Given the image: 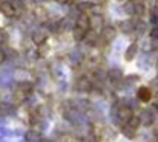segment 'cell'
Listing matches in <instances>:
<instances>
[{"instance_id": "1", "label": "cell", "mask_w": 158, "mask_h": 142, "mask_svg": "<svg viewBox=\"0 0 158 142\" xmlns=\"http://www.w3.org/2000/svg\"><path fill=\"white\" fill-rule=\"evenodd\" d=\"M0 11H2V14L6 15V17H14V15L17 14V9H15V6H14L11 2H2V3H0Z\"/></svg>"}, {"instance_id": "2", "label": "cell", "mask_w": 158, "mask_h": 142, "mask_svg": "<svg viewBox=\"0 0 158 142\" xmlns=\"http://www.w3.org/2000/svg\"><path fill=\"white\" fill-rule=\"evenodd\" d=\"M77 28H80V29H83L85 32H88L89 29H91V20H89V17L83 12V14H80L78 15V18H77V25H75Z\"/></svg>"}, {"instance_id": "3", "label": "cell", "mask_w": 158, "mask_h": 142, "mask_svg": "<svg viewBox=\"0 0 158 142\" xmlns=\"http://www.w3.org/2000/svg\"><path fill=\"white\" fill-rule=\"evenodd\" d=\"M134 115H132V108L131 107H121L120 110H118V118H120V121H123L124 124H127L129 122V119L132 118Z\"/></svg>"}, {"instance_id": "4", "label": "cell", "mask_w": 158, "mask_h": 142, "mask_svg": "<svg viewBox=\"0 0 158 142\" xmlns=\"http://www.w3.org/2000/svg\"><path fill=\"white\" fill-rule=\"evenodd\" d=\"M137 96H138L140 101L148 102V101H151V98H152V92H151L149 87H140L138 92H137Z\"/></svg>"}, {"instance_id": "5", "label": "cell", "mask_w": 158, "mask_h": 142, "mask_svg": "<svg viewBox=\"0 0 158 142\" xmlns=\"http://www.w3.org/2000/svg\"><path fill=\"white\" fill-rule=\"evenodd\" d=\"M115 35H117L115 28H112V26H106L105 29H103V38H105L106 41L114 40V38H115Z\"/></svg>"}, {"instance_id": "6", "label": "cell", "mask_w": 158, "mask_h": 142, "mask_svg": "<svg viewBox=\"0 0 158 142\" xmlns=\"http://www.w3.org/2000/svg\"><path fill=\"white\" fill-rule=\"evenodd\" d=\"M137 50H138V46H137L135 43H132L131 46L127 47V50H126V53H124V58H126L127 61L134 60V58H135V55H137Z\"/></svg>"}, {"instance_id": "7", "label": "cell", "mask_w": 158, "mask_h": 142, "mask_svg": "<svg viewBox=\"0 0 158 142\" xmlns=\"http://www.w3.org/2000/svg\"><path fill=\"white\" fill-rule=\"evenodd\" d=\"M32 41H34L35 45H39V46H40V45H43V43L46 41V35H45L43 32L37 31V32L32 35Z\"/></svg>"}, {"instance_id": "8", "label": "cell", "mask_w": 158, "mask_h": 142, "mask_svg": "<svg viewBox=\"0 0 158 142\" xmlns=\"http://www.w3.org/2000/svg\"><path fill=\"white\" fill-rule=\"evenodd\" d=\"M25 139H26V142H42V136L37 132H28Z\"/></svg>"}, {"instance_id": "9", "label": "cell", "mask_w": 158, "mask_h": 142, "mask_svg": "<svg viewBox=\"0 0 158 142\" xmlns=\"http://www.w3.org/2000/svg\"><path fill=\"white\" fill-rule=\"evenodd\" d=\"M144 9H146V8H144V5H143L141 2H135V3H134V12H132V14H135V15L140 17V15L144 14Z\"/></svg>"}, {"instance_id": "10", "label": "cell", "mask_w": 158, "mask_h": 142, "mask_svg": "<svg viewBox=\"0 0 158 142\" xmlns=\"http://www.w3.org/2000/svg\"><path fill=\"white\" fill-rule=\"evenodd\" d=\"M91 20V26H94V28H102L103 26V17L102 15H94L92 18H89Z\"/></svg>"}, {"instance_id": "11", "label": "cell", "mask_w": 158, "mask_h": 142, "mask_svg": "<svg viewBox=\"0 0 158 142\" xmlns=\"http://www.w3.org/2000/svg\"><path fill=\"white\" fill-rule=\"evenodd\" d=\"M17 89H20L22 92H25L26 95H29L31 92H32V84H31L29 81H25V83H20Z\"/></svg>"}, {"instance_id": "12", "label": "cell", "mask_w": 158, "mask_h": 142, "mask_svg": "<svg viewBox=\"0 0 158 142\" xmlns=\"http://www.w3.org/2000/svg\"><path fill=\"white\" fill-rule=\"evenodd\" d=\"M25 99H26V93H25V92H22L20 89H17V90L14 92V102H15V104L23 102Z\"/></svg>"}, {"instance_id": "13", "label": "cell", "mask_w": 158, "mask_h": 142, "mask_svg": "<svg viewBox=\"0 0 158 142\" xmlns=\"http://www.w3.org/2000/svg\"><path fill=\"white\" fill-rule=\"evenodd\" d=\"M135 128H132L131 125H127V124H124L123 125V135L126 136V138H134L135 136Z\"/></svg>"}, {"instance_id": "14", "label": "cell", "mask_w": 158, "mask_h": 142, "mask_svg": "<svg viewBox=\"0 0 158 142\" xmlns=\"http://www.w3.org/2000/svg\"><path fill=\"white\" fill-rule=\"evenodd\" d=\"M78 89H81V90H89L91 89V83H89V80L88 78H81V80H78Z\"/></svg>"}, {"instance_id": "15", "label": "cell", "mask_w": 158, "mask_h": 142, "mask_svg": "<svg viewBox=\"0 0 158 142\" xmlns=\"http://www.w3.org/2000/svg\"><path fill=\"white\" fill-rule=\"evenodd\" d=\"M140 119V122H143V124H151L152 122V115H151V112H143V115L138 118Z\"/></svg>"}, {"instance_id": "16", "label": "cell", "mask_w": 158, "mask_h": 142, "mask_svg": "<svg viewBox=\"0 0 158 142\" xmlns=\"http://www.w3.org/2000/svg\"><path fill=\"white\" fill-rule=\"evenodd\" d=\"M85 35H86V32L83 31V29H80V28H74V37H75V40H83L85 38Z\"/></svg>"}, {"instance_id": "17", "label": "cell", "mask_w": 158, "mask_h": 142, "mask_svg": "<svg viewBox=\"0 0 158 142\" xmlns=\"http://www.w3.org/2000/svg\"><path fill=\"white\" fill-rule=\"evenodd\" d=\"M135 25H132V22H121V31L123 32H129L134 29Z\"/></svg>"}, {"instance_id": "18", "label": "cell", "mask_w": 158, "mask_h": 142, "mask_svg": "<svg viewBox=\"0 0 158 142\" xmlns=\"http://www.w3.org/2000/svg\"><path fill=\"white\" fill-rule=\"evenodd\" d=\"M85 40H88L89 43H95V40H97V34H95V32L92 34V32H89V31H88V32H86V35H85Z\"/></svg>"}, {"instance_id": "19", "label": "cell", "mask_w": 158, "mask_h": 142, "mask_svg": "<svg viewBox=\"0 0 158 142\" xmlns=\"http://www.w3.org/2000/svg\"><path fill=\"white\" fill-rule=\"evenodd\" d=\"M46 53H48V46L43 43V45H40V47H39V55L40 57H45Z\"/></svg>"}, {"instance_id": "20", "label": "cell", "mask_w": 158, "mask_h": 142, "mask_svg": "<svg viewBox=\"0 0 158 142\" xmlns=\"http://www.w3.org/2000/svg\"><path fill=\"white\" fill-rule=\"evenodd\" d=\"M109 77H110V78H117V77L120 78V77H121V70H110V72H109Z\"/></svg>"}, {"instance_id": "21", "label": "cell", "mask_w": 158, "mask_h": 142, "mask_svg": "<svg viewBox=\"0 0 158 142\" xmlns=\"http://www.w3.org/2000/svg\"><path fill=\"white\" fill-rule=\"evenodd\" d=\"M5 40H6V34H5V31L0 29V43H3Z\"/></svg>"}, {"instance_id": "22", "label": "cell", "mask_w": 158, "mask_h": 142, "mask_svg": "<svg viewBox=\"0 0 158 142\" xmlns=\"http://www.w3.org/2000/svg\"><path fill=\"white\" fill-rule=\"evenodd\" d=\"M5 61V53H3V50L0 49V63H3Z\"/></svg>"}, {"instance_id": "23", "label": "cell", "mask_w": 158, "mask_h": 142, "mask_svg": "<svg viewBox=\"0 0 158 142\" xmlns=\"http://www.w3.org/2000/svg\"><path fill=\"white\" fill-rule=\"evenodd\" d=\"M152 35H154V38H158V28L152 31Z\"/></svg>"}, {"instance_id": "24", "label": "cell", "mask_w": 158, "mask_h": 142, "mask_svg": "<svg viewBox=\"0 0 158 142\" xmlns=\"http://www.w3.org/2000/svg\"><path fill=\"white\" fill-rule=\"evenodd\" d=\"M154 105H155V107L158 108V93L155 95V99H154Z\"/></svg>"}, {"instance_id": "25", "label": "cell", "mask_w": 158, "mask_h": 142, "mask_svg": "<svg viewBox=\"0 0 158 142\" xmlns=\"http://www.w3.org/2000/svg\"><path fill=\"white\" fill-rule=\"evenodd\" d=\"M151 142H158V139H154V141H151Z\"/></svg>"}]
</instances>
